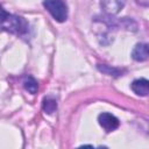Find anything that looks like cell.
Instances as JSON below:
<instances>
[{
  "instance_id": "5b68a950",
  "label": "cell",
  "mask_w": 149,
  "mask_h": 149,
  "mask_svg": "<svg viewBox=\"0 0 149 149\" xmlns=\"http://www.w3.org/2000/svg\"><path fill=\"white\" fill-rule=\"evenodd\" d=\"M133 92L137 95L144 97L149 94V80L146 78H140V79H135L132 85H130Z\"/></svg>"
},
{
  "instance_id": "8992f818",
  "label": "cell",
  "mask_w": 149,
  "mask_h": 149,
  "mask_svg": "<svg viewBox=\"0 0 149 149\" xmlns=\"http://www.w3.org/2000/svg\"><path fill=\"white\" fill-rule=\"evenodd\" d=\"M132 57L137 62L146 61L149 57V43H137L132 51Z\"/></svg>"
},
{
  "instance_id": "9c48e42d",
  "label": "cell",
  "mask_w": 149,
  "mask_h": 149,
  "mask_svg": "<svg viewBox=\"0 0 149 149\" xmlns=\"http://www.w3.org/2000/svg\"><path fill=\"white\" fill-rule=\"evenodd\" d=\"M98 69H99L101 72H104V73H106V74H108V76H120V74H122V71H121V70H119V69H116V68H111L109 65L99 64V65H98Z\"/></svg>"
},
{
  "instance_id": "6da1fadb",
  "label": "cell",
  "mask_w": 149,
  "mask_h": 149,
  "mask_svg": "<svg viewBox=\"0 0 149 149\" xmlns=\"http://www.w3.org/2000/svg\"><path fill=\"white\" fill-rule=\"evenodd\" d=\"M1 24H2L3 30L12 33V34L23 35L28 31V23L23 17L6 13L5 9H2Z\"/></svg>"
},
{
  "instance_id": "52a82bcc",
  "label": "cell",
  "mask_w": 149,
  "mask_h": 149,
  "mask_svg": "<svg viewBox=\"0 0 149 149\" xmlns=\"http://www.w3.org/2000/svg\"><path fill=\"white\" fill-rule=\"evenodd\" d=\"M23 86H24V88H26L29 93H31V94H35V93L37 92V90H38V83H37V80H36L34 77H31V76H28V77L24 79Z\"/></svg>"
},
{
  "instance_id": "277c9868",
  "label": "cell",
  "mask_w": 149,
  "mask_h": 149,
  "mask_svg": "<svg viewBox=\"0 0 149 149\" xmlns=\"http://www.w3.org/2000/svg\"><path fill=\"white\" fill-rule=\"evenodd\" d=\"M102 10L109 15L118 14L125 6V0H100Z\"/></svg>"
},
{
  "instance_id": "ba28073f",
  "label": "cell",
  "mask_w": 149,
  "mask_h": 149,
  "mask_svg": "<svg viewBox=\"0 0 149 149\" xmlns=\"http://www.w3.org/2000/svg\"><path fill=\"white\" fill-rule=\"evenodd\" d=\"M42 107H43V111L48 114H51L54 113L56 109H57V102L54 98L51 97H45L43 99V104H42Z\"/></svg>"
},
{
  "instance_id": "7a4b0ae2",
  "label": "cell",
  "mask_w": 149,
  "mask_h": 149,
  "mask_svg": "<svg viewBox=\"0 0 149 149\" xmlns=\"http://www.w3.org/2000/svg\"><path fill=\"white\" fill-rule=\"evenodd\" d=\"M43 6L56 21L64 22L68 19V7L62 0H44Z\"/></svg>"
},
{
  "instance_id": "3957f363",
  "label": "cell",
  "mask_w": 149,
  "mask_h": 149,
  "mask_svg": "<svg viewBox=\"0 0 149 149\" xmlns=\"http://www.w3.org/2000/svg\"><path fill=\"white\" fill-rule=\"evenodd\" d=\"M98 121H99V125H100L107 133L115 130V129L119 127V125H120L119 119H118L116 116H114L113 114L107 113V112H104V113L99 114Z\"/></svg>"
},
{
  "instance_id": "30bf717a",
  "label": "cell",
  "mask_w": 149,
  "mask_h": 149,
  "mask_svg": "<svg viewBox=\"0 0 149 149\" xmlns=\"http://www.w3.org/2000/svg\"><path fill=\"white\" fill-rule=\"evenodd\" d=\"M136 2L141 6H147L149 7V0H136Z\"/></svg>"
}]
</instances>
